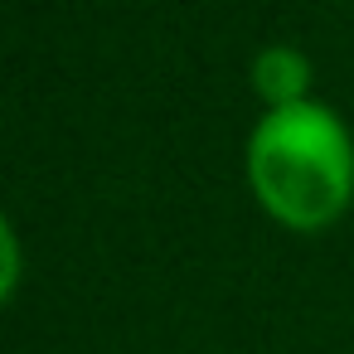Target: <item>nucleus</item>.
<instances>
[{
    "label": "nucleus",
    "mask_w": 354,
    "mask_h": 354,
    "mask_svg": "<svg viewBox=\"0 0 354 354\" xmlns=\"http://www.w3.org/2000/svg\"><path fill=\"white\" fill-rule=\"evenodd\" d=\"M306 83H310V64H306V54L291 49V44H267V49L257 54V64H252V88H257V97L267 102V112H272V107H296V102H306Z\"/></svg>",
    "instance_id": "nucleus-2"
},
{
    "label": "nucleus",
    "mask_w": 354,
    "mask_h": 354,
    "mask_svg": "<svg viewBox=\"0 0 354 354\" xmlns=\"http://www.w3.org/2000/svg\"><path fill=\"white\" fill-rule=\"evenodd\" d=\"M248 185L257 204L296 228H330L354 199V141L325 102L272 107L248 136Z\"/></svg>",
    "instance_id": "nucleus-1"
}]
</instances>
